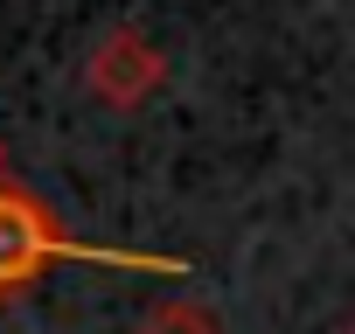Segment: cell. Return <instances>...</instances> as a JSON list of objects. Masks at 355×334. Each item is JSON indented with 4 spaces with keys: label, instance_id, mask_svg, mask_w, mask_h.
Returning a JSON list of instances; mask_svg holds the SVG:
<instances>
[{
    "label": "cell",
    "instance_id": "obj_2",
    "mask_svg": "<svg viewBox=\"0 0 355 334\" xmlns=\"http://www.w3.org/2000/svg\"><path fill=\"white\" fill-rule=\"evenodd\" d=\"M84 84H91V98H105L112 112H132V105H146V98L167 84V63H160V49H153L139 28H105V35L91 42Z\"/></svg>",
    "mask_w": 355,
    "mask_h": 334
},
{
    "label": "cell",
    "instance_id": "obj_3",
    "mask_svg": "<svg viewBox=\"0 0 355 334\" xmlns=\"http://www.w3.org/2000/svg\"><path fill=\"white\" fill-rule=\"evenodd\" d=\"M132 334H223V313L202 306V299H160V306L139 313Z\"/></svg>",
    "mask_w": 355,
    "mask_h": 334
},
{
    "label": "cell",
    "instance_id": "obj_1",
    "mask_svg": "<svg viewBox=\"0 0 355 334\" xmlns=\"http://www.w3.org/2000/svg\"><path fill=\"white\" fill-rule=\"evenodd\" d=\"M70 258L125 265V272H182V258H139V251H91V244H77L56 223L49 202H35L15 175H0V299H21L28 285H42Z\"/></svg>",
    "mask_w": 355,
    "mask_h": 334
},
{
    "label": "cell",
    "instance_id": "obj_4",
    "mask_svg": "<svg viewBox=\"0 0 355 334\" xmlns=\"http://www.w3.org/2000/svg\"><path fill=\"white\" fill-rule=\"evenodd\" d=\"M0 175H8V153H0Z\"/></svg>",
    "mask_w": 355,
    "mask_h": 334
}]
</instances>
